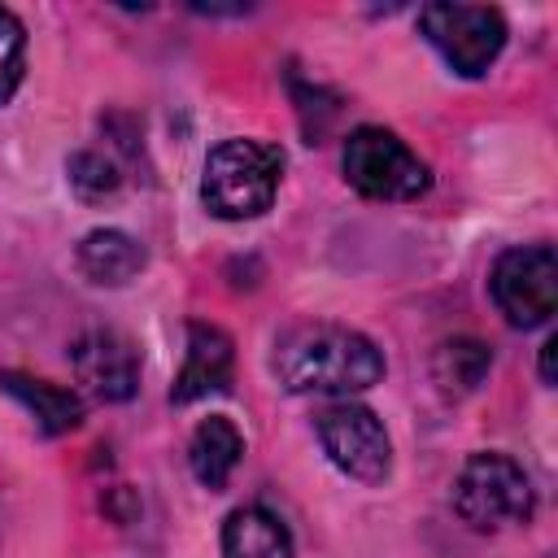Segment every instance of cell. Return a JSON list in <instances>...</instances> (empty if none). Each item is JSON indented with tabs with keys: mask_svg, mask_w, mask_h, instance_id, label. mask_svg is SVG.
Returning <instances> with one entry per match:
<instances>
[{
	"mask_svg": "<svg viewBox=\"0 0 558 558\" xmlns=\"http://www.w3.org/2000/svg\"><path fill=\"white\" fill-rule=\"evenodd\" d=\"M275 371L288 392H318V397H349L384 375L379 349L349 327L336 323H310L279 340Z\"/></svg>",
	"mask_w": 558,
	"mask_h": 558,
	"instance_id": "6da1fadb",
	"label": "cell"
},
{
	"mask_svg": "<svg viewBox=\"0 0 558 558\" xmlns=\"http://www.w3.org/2000/svg\"><path fill=\"white\" fill-rule=\"evenodd\" d=\"M283 174V153L262 140H227L205 157L201 201L218 218H257L270 209Z\"/></svg>",
	"mask_w": 558,
	"mask_h": 558,
	"instance_id": "7a4b0ae2",
	"label": "cell"
},
{
	"mask_svg": "<svg viewBox=\"0 0 558 558\" xmlns=\"http://www.w3.org/2000/svg\"><path fill=\"white\" fill-rule=\"evenodd\" d=\"M453 510L480 532L501 523H523L532 514V484L514 458L475 453L462 462L453 480Z\"/></svg>",
	"mask_w": 558,
	"mask_h": 558,
	"instance_id": "3957f363",
	"label": "cell"
},
{
	"mask_svg": "<svg viewBox=\"0 0 558 558\" xmlns=\"http://www.w3.org/2000/svg\"><path fill=\"white\" fill-rule=\"evenodd\" d=\"M344 179L371 201H414L427 192V166L384 126H357L344 140Z\"/></svg>",
	"mask_w": 558,
	"mask_h": 558,
	"instance_id": "277c9868",
	"label": "cell"
},
{
	"mask_svg": "<svg viewBox=\"0 0 558 558\" xmlns=\"http://www.w3.org/2000/svg\"><path fill=\"white\" fill-rule=\"evenodd\" d=\"M418 26L432 48L466 78L484 74L506 48V22L488 4H423Z\"/></svg>",
	"mask_w": 558,
	"mask_h": 558,
	"instance_id": "5b68a950",
	"label": "cell"
},
{
	"mask_svg": "<svg viewBox=\"0 0 558 558\" xmlns=\"http://www.w3.org/2000/svg\"><path fill=\"white\" fill-rule=\"evenodd\" d=\"M493 301L514 327H541L549 323L558 305V257L549 244H523L506 248L493 266Z\"/></svg>",
	"mask_w": 558,
	"mask_h": 558,
	"instance_id": "8992f818",
	"label": "cell"
},
{
	"mask_svg": "<svg viewBox=\"0 0 558 558\" xmlns=\"http://www.w3.org/2000/svg\"><path fill=\"white\" fill-rule=\"evenodd\" d=\"M314 427H318V440H323L327 458H331L344 475H353V480H362V484H379V480L388 475V466H392V445H388L384 423H379L366 405L336 401V405H327V410L314 418Z\"/></svg>",
	"mask_w": 558,
	"mask_h": 558,
	"instance_id": "52a82bcc",
	"label": "cell"
},
{
	"mask_svg": "<svg viewBox=\"0 0 558 558\" xmlns=\"http://www.w3.org/2000/svg\"><path fill=\"white\" fill-rule=\"evenodd\" d=\"M74 357V375L87 392H96L100 401H126L140 384V357L131 349L126 336L118 331H87L78 336V344L70 349Z\"/></svg>",
	"mask_w": 558,
	"mask_h": 558,
	"instance_id": "ba28073f",
	"label": "cell"
},
{
	"mask_svg": "<svg viewBox=\"0 0 558 558\" xmlns=\"http://www.w3.org/2000/svg\"><path fill=\"white\" fill-rule=\"evenodd\" d=\"M231 366H235V353H231L227 331H218L209 323H192L187 327V357H183V371H179L170 397L196 401V397L222 392L231 384Z\"/></svg>",
	"mask_w": 558,
	"mask_h": 558,
	"instance_id": "9c48e42d",
	"label": "cell"
},
{
	"mask_svg": "<svg viewBox=\"0 0 558 558\" xmlns=\"http://www.w3.org/2000/svg\"><path fill=\"white\" fill-rule=\"evenodd\" d=\"M222 558H292V536L266 506H244L222 523Z\"/></svg>",
	"mask_w": 558,
	"mask_h": 558,
	"instance_id": "30bf717a",
	"label": "cell"
},
{
	"mask_svg": "<svg viewBox=\"0 0 558 558\" xmlns=\"http://www.w3.org/2000/svg\"><path fill=\"white\" fill-rule=\"evenodd\" d=\"M0 388H4L13 401H22V405L35 414L39 432H48V436L70 432V427L83 423V401H78L70 388H57V384H48V379H31V375H17V371H4V375H0Z\"/></svg>",
	"mask_w": 558,
	"mask_h": 558,
	"instance_id": "8fae6325",
	"label": "cell"
},
{
	"mask_svg": "<svg viewBox=\"0 0 558 558\" xmlns=\"http://www.w3.org/2000/svg\"><path fill=\"white\" fill-rule=\"evenodd\" d=\"M240 453H244V440H240L235 423L222 418V414L205 418V423L192 432V449H187V458H192V475H196L205 488H222V484L231 480Z\"/></svg>",
	"mask_w": 558,
	"mask_h": 558,
	"instance_id": "7c38bea8",
	"label": "cell"
},
{
	"mask_svg": "<svg viewBox=\"0 0 558 558\" xmlns=\"http://www.w3.org/2000/svg\"><path fill=\"white\" fill-rule=\"evenodd\" d=\"M144 266V248L126 231H92L78 244V270L92 283H126Z\"/></svg>",
	"mask_w": 558,
	"mask_h": 558,
	"instance_id": "4fadbf2b",
	"label": "cell"
},
{
	"mask_svg": "<svg viewBox=\"0 0 558 558\" xmlns=\"http://www.w3.org/2000/svg\"><path fill=\"white\" fill-rule=\"evenodd\" d=\"M488 371V349L480 340H449L432 357V375L445 392H471Z\"/></svg>",
	"mask_w": 558,
	"mask_h": 558,
	"instance_id": "5bb4252c",
	"label": "cell"
},
{
	"mask_svg": "<svg viewBox=\"0 0 558 558\" xmlns=\"http://www.w3.org/2000/svg\"><path fill=\"white\" fill-rule=\"evenodd\" d=\"M22 70H26V31L9 9H0V105H9V96L17 92Z\"/></svg>",
	"mask_w": 558,
	"mask_h": 558,
	"instance_id": "9a60e30c",
	"label": "cell"
},
{
	"mask_svg": "<svg viewBox=\"0 0 558 558\" xmlns=\"http://www.w3.org/2000/svg\"><path fill=\"white\" fill-rule=\"evenodd\" d=\"M70 183L78 187V196L100 201V196H109V192L118 187V174H113V166H109L100 153H78V157L70 161Z\"/></svg>",
	"mask_w": 558,
	"mask_h": 558,
	"instance_id": "2e32d148",
	"label": "cell"
},
{
	"mask_svg": "<svg viewBox=\"0 0 558 558\" xmlns=\"http://www.w3.org/2000/svg\"><path fill=\"white\" fill-rule=\"evenodd\" d=\"M554 349H558V340L549 336V340L541 344V379H545V384H554Z\"/></svg>",
	"mask_w": 558,
	"mask_h": 558,
	"instance_id": "e0dca14e",
	"label": "cell"
}]
</instances>
